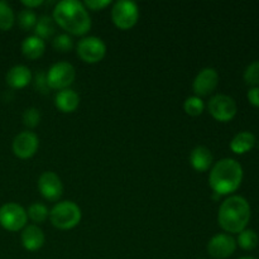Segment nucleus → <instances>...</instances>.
Masks as SVG:
<instances>
[{
    "mask_svg": "<svg viewBox=\"0 0 259 259\" xmlns=\"http://www.w3.org/2000/svg\"><path fill=\"white\" fill-rule=\"evenodd\" d=\"M255 142H257V139L252 132H239L230 142V149L235 154H244L254 148Z\"/></svg>",
    "mask_w": 259,
    "mask_h": 259,
    "instance_id": "6ab92c4d",
    "label": "nucleus"
},
{
    "mask_svg": "<svg viewBox=\"0 0 259 259\" xmlns=\"http://www.w3.org/2000/svg\"><path fill=\"white\" fill-rule=\"evenodd\" d=\"M39 147V138L30 131H24L18 134L12 144L13 153L20 159H28L34 156Z\"/></svg>",
    "mask_w": 259,
    "mask_h": 259,
    "instance_id": "9b49d317",
    "label": "nucleus"
},
{
    "mask_svg": "<svg viewBox=\"0 0 259 259\" xmlns=\"http://www.w3.org/2000/svg\"><path fill=\"white\" fill-rule=\"evenodd\" d=\"M184 110L190 116H200L205 110V104L199 96H190L185 100Z\"/></svg>",
    "mask_w": 259,
    "mask_h": 259,
    "instance_id": "b1692460",
    "label": "nucleus"
},
{
    "mask_svg": "<svg viewBox=\"0 0 259 259\" xmlns=\"http://www.w3.org/2000/svg\"><path fill=\"white\" fill-rule=\"evenodd\" d=\"M243 181V168L233 158H223L211 167L209 185L214 194L225 196L237 191Z\"/></svg>",
    "mask_w": 259,
    "mask_h": 259,
    "instance_id": "f03ea898",
    "label": "nucleus"
},
{
    "mask_svg": "<svg viewBox=\"0 0 259 259\" xmlns=\"http://www.w3.org/2000/svg\"><path fill=\"white\" fill-rule=\"evenodd\" d=\"M38 190L45 200L51 202L58 201L63 194V184L60 176L52 171L43 172L37 182Z\"/></svg>",
    "mask_w": 259,
    "mask_h": 259,
    "instance_id": "9d476101",
    "label": "nucleus"
},
{
    "mask_svg": "<svg viewBox=\"0 0 259 259\" xmlns=\"http://www.w3.org/2000/svg\"><path fill=\"white\" fill-rule=\"evenodd\" d=\"M243 77L247 85L252 88H259V61H254L245 68Z\"/></svg>",
    "mask_w": 259,
    "mask_h": 259,
    "instance_id": "bb28decb",
    "label": "nucleus"
},
{
    "mask_svg": "<svg viewBox=\"0 0 259 259\" xmlns=\"http://www.w3.org/2000/svg\"><path fill=\"white\" fill-rule=\"evenodd\" d=\"M250 220L249 202L239 195L228 197L222 202L218 212L219 227L227 233H238L247 229Z\"/></svg>",
    "mask_w": 259,
    "mask_h": 259,
    "instance_id": "7ed1b4c3",
    "label": "nucleus"
},
{
    "mask_svg": "<svg viewBox=\"0 0 259 259\" xmlns=\"http://www.w3.org/2000/svg\"><path fill=\"white\" fill-rule=\"evenodd\" d=\"M46 51L45 40L40 39L37 35H29L24 38L22 42V53L28 60H38L43 56Z\"/></svg>",
    "mask_w": 259,
    "mask_h": 259,
    "instance_id": "a211bd4d",
    "label": "nucleus"
},
{
    "mask_svg": "<svg viewBox=\"0 0 259 259\" xmlns=\"http://www.w3.org/2000/svg\"><path fill=\"white\" fill-rule=\"evenodd\" d=\"M206 249L210 257L215 259H227L234 254L237 249V242L232 235L220 233L209 240Z\"/></svg>",
    "mask_w": 259,
    "mask_h": 259,
    "instance_id": "f8f14e48",
    "label": "nucleus"
},
{
    "mask_svg": "<svg viewBox=\"0 0 259 259\" xmlns=\"http://www.w3.org/2000/svg\"><path fill=\"white\" fill-rule=\"evenodd\" d=\"M56 32V25L53 18L48 15H42L38 18L37 24L34 27V35L39 37L40 39H48L52 37Z\"/></svg>",
    "mask_w": 259,
    "mask_h": 259,
    "instance_id": "aec40b11",
    "label": "nucleus"
},
{
    "mask_svg": "<svg viewBox=\"0 0 259 259\" xmlns=\"http://www.w3.org/2000/svg\"><path fill=\"white\" fill-rule=\"evenodd\" d=\"M239 259H257V258H253V257H242V258H239Z\"/></svg>",
    "mask_w": 259,
    "mask_h": 259,
    "instance_id": "2f4dec72",
    "label": "nucleus"
},
{
    "mask_svg": "<svg viewBox=\"0 0 259 259\" xmlns=\"http://www.w3.org/2000/svg\"><path fill=\"white\" fill-rule=\"evenodd\" d=\"M82 4L85 5L86 9H90L93 12H99V10H103L106 7H109L111 2L110 0H86Z\"/></svg>",
    "mask_w": 259,
    "mask_h": 259,
    "instance_id": "c85d7f7f",
    "label": "nucleus"
},
{
    "mask_svg": "<svg viewBox=\"0 0 259 259\" xmlns=\"http://www.w3.org/2000/svg\"><path fill=\"white\" fill-rule=\"evenodd\" d=\"M139 8L131 0H119L111 8V20L116 28L128 30L138 23Z\"/></svg>",
    "mask_w": 259,
    "mask_h": 259,
    "instance_id": "39448f33",
    "label": "nucleus"
},
{
    "mask_svg": "<svg viewBox=\"0 0 259 259\" xmlns=\"http://www.w3.org/2000/svg\"><path fill=\"white\" fill-rule=\"evenodd\" d=\"M40 118H42V115H40L39 109L28 108L23 113V124L29 129H33L39 125Z\"/></svg>",
    "mask_w": 259,
    "mask_h": 259,
    "instance_id": "cd10ccee",
    "label": "nucleus"
},
{
    "mask_svg": "<svg viewBox=\"0 0 259 259\" xmlns=\"http://www.w3.org/2000/svg\"><path fill=\"white\" fill-rule=\"evenodd\" d=\"M27 210L17 202H7L0 206V227L8 232H19L27 227Z\"/></svg>",
    "mask_w": 259,
    "mask_h": 259,
    "instance_id": "423d86ee",
    "label": "nucleus"
},
{
    "mask_svg": "<svg viewBox=\"0 0 259 259\" xmlns=\"http://www.w3.org/2000/svg\"><path fill=\"white\" fill-rule=\"evenodd\" d=\"M75 78L76 70L70 62L55 63L46 73V81H47L48 88L58 91L70 89Z\"/></svg>",
    "mask_w": 259,
    "mask_h": 259,
    "instance_id": "0eeeda50",
    "label": "nucleus"
},
{
    "mask_svg": "<svg viewBox=\"0 0 259 259\" xmlns=\"http://www.w3.org/2000/svg\"><path fill=\"white\" fill-rule=\"evenodd\" d=\"M37 15L33 10L30 9H23L18 15V23H19L20 28L24 30L34 29L35 24H37Z\"/></svg>",
    "mask_w": 259,
    "mask_h": 259,
    "instance_id": "393cba45",
    "label": "nucleus"
},
{
    "mask_svg": "<svg viewBox=\"0 0 259 259\" xmlns=\"http://www.w3.org/2000/svg\"><path fill=\"white\" fill-rule=\"evenodd\" d=\"M82 218L80 206L73 201H60L50 210L51 224L58 230H70L77 227Z\"/></svg>",
    "mask_w": 259,
    "mask_h": 259,
    "instance_id": "20e7f679",
    "label": "nucleus"
},
{
    "mask_svg": "<svg viewBox=\"0 0 259 259\" xmlns=\"http://www.w3.org/2000/svg\"><path fill=\"white\" fill-rule=\"evenodd\" d=\"M55 105L61 113H73L80 105V96L72 89H65L56 94Z\"/></svg>",
    "mask_w": 259,
    "mask_h": 259,
    "instance_id": "f3484780",
    "label": "nucleus"
},
{
    "mask_svg": "<svg viewBox=\"0 0 259 259\" xmlns=\"http://www.w3.org/2000/svg\"><path fill=\"white\" fill-rule=\"evenodd\" d=\"M52 46L56 51H58V52H70L73 48V39L71 35L63 33V34H58L53 38Z\"/></svg>",
    "mask_w": 259,
    "mask_h": 259,
    "instance_id": "a878e982",
    "label": "nucleus"
},
{
    "mask_svg": "<svg viewBox=\"0 0 259 259\" xmlns=\"http://www.w3.org/2000/svg\"><path fill=\"white\" fill-rule=\"evenodd\" d=\"M207 110L215 120L228 123V121L233 120L234 116L237 115L238 108L234 99L224 95V94H218L209 100Z\"/></svg>",
    "mask_w": 259,
    "mask_h": 259,
    "instance_id": "1a4fd4ad",
    "label": "nucleus"
},
{
    "mask_svg": "<svg viewBox=\"0 0 259 259\" xmlns=\"http://www.w3.org/2000/svg\"><path fill=\"white\" fill-rule=\"evenodd\" d=\"M76 52L77 56L86 63H98L105 57L106 55V45L101 38L95 35H89L83 37L78 40L76 46Z\"/></svg>",
    "mask_w": 259,
    "mask_h": 259,
    "instance_id": "6e6552de",
    "label": "nucleus"
},
{
    "mask_svg": "<svg viewBox=\"0 0 259 259\" xmlns=\"http://www.w3.org/2000/svg\"><path fill=\"white\" fill-rule=\"evenodd\" d=\"M53 20L72 35H85L91 29V18L85 5L76 0H62L53 9Z\"/></svg>",
    "mask_w": 259,
    "mask_h": 259,
    "instance_id": "f257e3e1",
    "label": "nucleus"
},
{
    "mask_svg": "<svg viewBox=\"0 0 259 259\" xmlns=\"http://www.w3.org/2000/svg\"><path fill=\"white\" fill-rule=\"evenodd\" d=\"M20 240H22V245L24 247V249L29 250V252H35V250L40 249L43 247L46 242V237L43 230L38 225L32 224L27 225L22 230Z\"/></svg>",
    "mask_w": 259,
    "mask_h": 259,
    "instance_id": "4468645a",
    "label": "nucleus"
},
{
    "mask_svg": "<svg viewBox=\"0 0 259 259\" xmlns=\"http://www.w3.org/2000/svg\"><path fill=\"white\" fill-rule=\"evenodd\" d=\"M214 157L211 151L205 146H197L190 153V164L197 172H206L212 167Z\"/></svg>",
    "mask_w": 259,
    "mask_h": 259,
    "instance_id": "dca6fc26",
    "label": "nucleus"
},
{
    "mask_svg": "<svg viewBox=\"0 0 259 259\" xmlns=\"http://www.w3.org/2000/svg\"><path fill=\"white\" fill-rule=\"evenodd\" d=\"M249 103L255 108H259V88H250L247 94Z\"/></svg>",
    "mask_w": 259,
    "mask_h": 259,
    "instance_id": "c756f323",
    "label": "nucleus"
},
{
    "mask_svg": "<svg viewBox=\"0 0 259 259\" xmlns=\"http://www.w3.org/2000/svg\"><path fill=\"white\" fill-rule=\"evenodd\" d=\"M32 71L24 65H17L14 67L10 68L5 76V81H7L8 86L15 90L19 89H24L32 82Z\"/></svg>",
    "mask_w": 259,
    "mask_h": 259,
    "instance_id": "2eb2a0df",
    "label": "nucleus"
},
{
    "mask_svg": "<svg viewBox=\"0 0 259 259\" xmlns=\"http://www.w3.org/2000/svg\"><path fill=\"white\" fill-rule=\"evenodd\" d=\"M15 22V15L12 7L4 0H0V30L12 29Z\"/></svg>",
    "mask_w": 259,
    "mask_h": 259,
    "instance_id": "4be33fe9",
    "label": "nucleus"
},
{
    "mask_svg": "<svg viewBox=\"0 0 259 259\" xmlns=\"http://www.w3.org/2000/svg\"><path fill=\"white\" fill-rule=\"evenodd\" d=\"M27 215L35 224H42L46 220L50 219V210L42 202H33L27 210Z\"/></svg>",
    "mask_w": 259,
    "mask_h": 259,
    "instance_id": "412c9836",
    "label": "nucleus"
},
{
    "mask_svg": "<svg viewBox=\"0 0 259 259\" xmlns=\"http://www.w3.org/2000/svg\"><path fill=\"white\" fill-rule=\"evenodd\" d=\"M258 235L254 230L244 229L238 235L237 244L244 250H253L258 245Z\"/></svg>",
    "mask_w": 259,
    "mask_h": 259,
    "instance_id": "5701e85b",
    "label": "nucleus"
},
{
    "mask_svg": "<svg viewBox=\"0 0 259 259\" xmlns=\"http://www.w3.org/2000/svg\"><path fill=\"white\" fill-rule=\"evenodd\" d=\"M43 3H45V2H43V0H23L22 4L24 5L25 9L33 10V9H34V8L40 7V5H42Z\"/></svg>",
    "mask_w": 259,
    "mask_h": 259,
    "instance_id": "7c9ffc66",
    "label": "nucleus"
},
{
    "mask_svg": "<svg viewBox=\"0 0 259 259\" xmlns=\"http://www.w3.org/2000/svg\"><path fill=\"white\" fill-rule=\"evenodd\" d=\"M219 85V73L215 68L206 67L202 68L195 77L192 82V90L195 96H207L215 91V89Z\"/></svg>",
    "mask_w": 259,
    "mask_h": 259,
    "instance_id": "ddd939ff",
    "label": "nucleus"
},
{
    "mask_svg": "<svg viewBox=\"0 0 259 259\" xmlns=\"http://www.w3.org/2000/svg\"><path fill=\"white\" fill-rule=\"evenodd\" d=\"M200 259H204V258H200Z\"/></svg>",
    "mask_w": 259,
    "mask_h": 259,
    "instance_id": "473e14b6",
    "label": "nucleus"
}]
</instances>
